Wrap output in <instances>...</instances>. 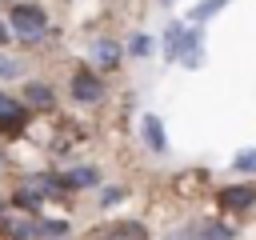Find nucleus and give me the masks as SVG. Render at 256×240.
I'll return each instance as SVG.
<instances>
[{"label":"nucleus","mask_w":256,"mask_h":240,"mask_svg":"<svg viewBox=\"0 0 256 240\" xmlns=\"http://www.w3.org/2000/svg\"><path fill=\"white\" fill-rule=\"evenodd\" d=\"M164 44H168V56L172 60H180L184 68H200L204 64V36L196 32V28H184V24H172L168 32H164Z\"/></svg>","instance_id":"nucleus-1"},{"label":"nucleus","mask_w":256,"mask_h":240,"mask_svg":"<svg viewBox=\"0 0 256 240\" xmlns=\"http://www.w3.org/2000/svg\"><path fill=\"white\" fill-rule=\"evenodd\" d=\"M44 12L36 8V4H12V28L20 32V36H40L44 32Z\"/></svg>","instance_id":"nucleus-2"},{"label":"nucleus","mask_w":256,"mask_h":240,"mask_svg":"<svg viewBox=\"0 0 256 240\" xmlns=\"http://www.w3.org/2000/svg\"><path fill=\"white\" fill-rule=\"evenodd\" d=\"M24 124H28V108L0 92V132H24Z\"/></svg>","instance_id":"nucleus-3"},{"label":"nucleus","mask_w":256,"mask_h":240,"mask_svg":"<svg viewBox=\"0 0 256 240\" xmlns=\"http://www.w3.org/2000/svg\"><path fill=\"white\" fill-rule=\"evenodd\" d=\"M100 80L88 72V68H76V76H72V96L76 100H84V104H92V100H100Z\"/></svg>","instance_id":"nucleus-4"},{"label":"nucleus","mask_w":256,"mask_h":240,"mask_svg":"<svg viewBox=\"0 0 256 240\" xmlns=\"http://www.w3.org/2000/svg\"><path fill=\"white\" fill-rule=\"evenodd\" d=\"M100 240H148V232H144V224H136V220H120V224H112L108 232H100Z\"/></svg>","instance_id":"nucleus-5"},{"label":"nucleus","mask_w":256,"mask_h":240,"mask_svg":"<svg viewBox=\"0 0 256 240\" xmlns=\"http://www.w3.org/2000/svg\"><path fill=\"white\" fill-rule=\"evenodd\" d=\"M220 204L224 208H252L256 204V188H224L220 192Z\"/></svg>","instance_id":"nucleus-6"},{"label":"nucleus","mask_w":256,"mask_h":240,"mask_svg":"<svg viewBox=\"0 0 256 240\" xmlns=\"http://www.w3.org/2000/svg\"><path fill=\"white\" fill-rule=\"evenodd\" d=\"M24 100H28L32 108H48V104H52V88H48V84H36V80H32V84L24 88Z\"/></svg>","instance_id":"nucleus-7"},{"label":"nucleus","mask_w":256,"mask_h":240,"mask_svg":"<svg viewBox=\"0 0 256 240\" xmlns=\"http://www.w3.org/2000/svg\"><path fill=\"white\" fill-rule=\"evenodd\" d=\"M144 140L152 152H164V132H160V120L156 116H144Z\"/></svg>","instance_id":"nucleus-8"},{"label":"nucleus","mask_w":256,"mask_h":240,"mask_svg":"<svg viewBox=\"0 0 256 240\" xmlns=\"http://www.w3.org/2000/svg\"><path fill=\"white\" fill-rule=\"evenodd\" d=\"M8 236H12V240H40V224H32V220H12V224H8Z\"/></svg>","instance_id":"nucleus-9"},{"label":"nucleus","mask_w":256,"mask_h":240,"mask_svg":"<svg viewBox=\"0 0 256 240\" xmlns=\"http://www.w3.org/2000/svg\"><path fill=\"white\" fill-rule=\"evenodd\" d=\"M192 240H232V232H228V228H220V224H212V220H208V224H200V228H196V232H192Z\"/></svg>","instance_id":"nucleus-10"},{"label":"nucleus","mask_w":256,"mask_h":240,"mask_svg":"<svg viewBox=\"0 0 256 240\" xmlns=\"http://www.w3.org/2000/svg\"><path fill=\"white\" fill-rule=\"evenodd\" d=\"M96 60H100L104 68H116V60H120V48H116V44H108V40H100V44H96Z\"/></svg>","instance_id":"nucleus-11"},{"label":"nucleus","mask_w":256,"mask_h":240,"mask_svg":"<svg viewBox=\"0 0 256 240\" xmlns=\"http://www.w3.org/2000/svg\"><path fill=\"white\" fill-rule=\"evenodd\" d=\"M64 184H68V188H88V184H96V172H92V168H76V172L64 176Z\"/></svg>","instance_id":"nucleus-12"},{"label":"nucleus","mask_w":256,"mask_h":240,"mask_svg":"<svg viewBox=\"0 0 256 240\" xmlns=\"http://www.w3.org/2000/svg\"><path fill=\"white\" fill-rule=\"evenodd\" d=\"M40 196H44V192H40L36 184H28V188H20V192H16V204H20V208H36V204H40Z\"/></svg>","instance_id":"nucleus-13"},{"label":"nucleus","mask_w":256,"mask_h":240,"mask_svg":"<svg viewBox=\"0 0 256 240\" xmlns=\"http://www.w3.org/2000/svg\"><path fill=\"white\" fill-rule=\"evenodd\" d=\"M224 4H228V0H204V4H196V8H192V20H208V16H216Z\"/></svg>","instance_id":"nucleus-14"},{"label":"nucleus","mask_w":256,"mask_h":240,"mask_svg":"<svg viewBox=\"0 0 256 240\" xmlns=\"http://www.w3.org/2000/svg\"><path fill=\"white\" fill-rule=\"evenodd\" d=\"M232 168H236V172H256V148H244V152L232 160Z\"/></svg>","instance_id":"nucleus-15"},{"label":"nucleus","mask_w":256,"mask_h":240,"mask_svg":"<svg viewBox=\"0 0 256 240\" xmlns=\"http://www.w3.org/2000/svg\"><path fill=\"white\" fill-rule=\"evenodd\" d=\"M148 48H152V40H148V36H136V40L128 44V52H132V56H148Z\"/></svg>","instance_id":"nucleus-16"},{"label":"nucleus","mask_w":256,"mask_h":240,"mask_svg":"<svg viewBox=\"0 0 256 240\" xmlns=\"http://www.w3.org/2000/svg\"><path fill=\"white\" fill-rule=\"evenodd\" d=\"M0 76L8 80V76H20V60H8V56H0Z\"/></svg>","instance_id":"nucleus-17"},{"label":"nucleus","mask_w":256,"mask_h":240,"mask_svg":"<svg viewBox=\"0 0 256 240\" xmlns=\"http://www.w3.org/2000/svg\"><path fill=\"white\" fill-rule=\"evenodd\" d=\"M64 232H68V228H64L60 220H52V224L44 220V224H40V236H64Z\"/></svg>","instance_id":"nucleus-18"},{"label":"nucleus","mask_w":256,"mask_h":240,"mask_svg":"<svg viewBox=\"0 0 256 240\" xmlns=\"http://www.w3.org/2000/svg\"><path fill=\"white\" fill-rule=\"evenodd\" d=\"M120 196H124V192H120V188H108V192H104V204H116V200H120Z\"/></svg>","instance_id":"nucleus-19"},{"label":"nucleus","mask_w":256,"mask_h":240,"mask_svg":"<svg viewBox=\"0 0 256 240\" xmlns=\"http://www.w3.org/2000/svg\"><path fill=\"white\" fill-rule=\"evenodd\" d=\"M168 240H192V232H180V236H168Z\"/></svg>","instance_id":"nucleus-20"},{"label":"nucleus","mask_w":256,"mask_h":240,"mask_svg":"<svg viewBox=\"0 0 256 240\" xmlns=\"http://www.w3.org/2000/svg\"><path fill=\"white\" fill-rule=\"evenodd\" d=\"M4 40H8V28H4V24H0V44H4Z\"/></svg>","instance_id":"nucleus-21"},{"label":"nucleus","mask_w":256,"mask_h":240,"mask_svg":"<svg viewBox=\"0 0 256 240\" xmlns=\"http://www.w3.org/2000/svg\"><path fill=\"white\" fill-rule=\"evenodd\" d=\"M164 4H172V0H164Z\"/></svg>","instance_id":"nucleus-22"},{"label":"nucleus","mask_w":256,"mask_h":240,"mask_svg":"<svg viewBox=\"0 0 256 240\" xmlns=\"http://www.w3.org/2000/svg\"><path fill=\"white\" fill-rule=\"evenodd\" d=\"M0 208H4V200H0Z\"/></svg>","instance_id":"nucleus-23"}]
</instances>
